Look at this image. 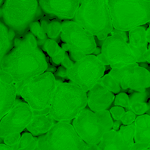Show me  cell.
<instances>
[{
	"mask_svg": "<svg viewBox=\"0 0 150 150\" xmlns=\"http://www.w3.org/2000/svg\"><path fill=\"white\" fill-rule=\"evenodd\" d=\"M15 35L0 20V65L5 56L13 47V37Z\"/></svg>",
	"mask_w": 150,
	"mask_h": 150,
	"instance_id": "44dd1931",
	"label": "cell"
},
{
	"mask_svg": "<svg viewBox=\"0 0 150 150\" xmlns=\"http://www.w3.org/2000/svg\"><path fill=\"white\" fill-rule=\"evenodd\" d=\"M61 63H62V65H63V67L66 69H69V68L71 67L72 65L74 64L73 62H72L71 60H70V58H69V56L67 53H66V54H65V57H64V58H63V60H62Z\"/></svg>",
	"mask_w": 150,
	"mask_h": 150,
	"instance_id": "836d02e7",
	"label": "cell"
},
{
	"mask_svg": "<svg viewBox=\"0 0 150 150\" xmlns=\"http://www.w3.org/2000/svg\"><path fill=\"white\" fill-rule=\"evenodd\" d=\"M146 1H149V2H150V0H146Z\"/></svg>",
	"mask_w": 150,
	"mask_h": 150,
	"instance_id": "ee69618b",
	"label": "cell"
},
{
	"mask_svg": "<svg viewBox=\"0 0 150 150\" xmlns=\"http://www.w3.org/2000/svg\"><path fill=\"white\" fill-rule=\"evenodd\" d=\"M144 58L145 59L146 62L150 63V45L148 46V49L144 54Z\"/></svg>",
	"mask_w": 150,
	"mask_h": 150,
	"instance_id": "d590c367",
	"label": "cell"
},
{
	"mask_svg": "<svg viewBox=\"0 0 150 150\" xmlns=\"http://www.w3.org/2000/svg\"><path fill=\"white\" fill-rule=\"evenodd\" d=\"M5 0H0V7L3 5V3L5 2Z\"/></svg>",
	"mask_w": 150,
	"mask_h": 150,
	"instance_id": "b9f144b4",
	"label": "cell"
},
{
	"mask_svg": "<svg viewBox=\"0 0 150 150\" xmlns=\"http://www.w3.org/2000/svg\"><path fill=\"white\" fill-rule=\"evenodd\" d=\"M74 18L100 41H105L113 30L108 0H80Z\"/></svg>",
	"mask_w": 150,
	"mask_h": 150,
	"instance_id": "277c9868",
	"label": "cell"
},
{
	"mask_svg": "<svg viewBox=\"0 0 150 150\" xmlns=\"http://www.w3.org/2000/svg\"><path fill=\"white\" fill-rule=\"evenodd\" d=\"M144 27H137L129 31V45L135 54L137 63L146 62L144 54L148 49V41Z\"/></svg>",
	"mask_w": 150,
	"mask_h": 150,
	"instance_id": "ac0fdd59",
	"label": "cell"
},
{
	"mask_svg": "<svg viewBox=\"0 0 150 150\" xmlns=\"http://www.w3.org/2000/svg\"><path fill=\"white\" fill-rule=\"evenodd\" d=\"M114 99V93L106 88L100 81L87 92V105L93 112L107 110L113 103Z\"/></svg>",
	"mask_w": 150,
	"mask_h": 150,
	"instance_id": "2e32d148",
	"label": "cell"
},
{
	"mask_svg": "<svg viewBox=\"0 0 150 150\" xmlns=\"http://www.w3.org/2000/svg\"><path fill=\"white\" fill-rule=\"evenodd\" d=\"M54 120L50 114L35 115L26 129L33 136H41L50 131L54 125Z\"/></svg>",
	"mask_w": 150,
	"mask_h": 150,
	"instance_id": "ffe728a7",
	"label": "cell"
},
{
	"mask_svg": "<svg viewBox=\"0 0 150 150\" xmlns=\"http://www.w3.org/2000/svg\"><path fill=\"white\" fill-rule=\"evenodd\" d=\"M43 16L38 0H5L0 7V20L18 37Z\"/></svg>",
	"mask_w": 150,
	"mask_h": 150,
	"instance_id": "3957f363",
	"label": "cell"
},
{
	"mask_svg": "<svg viewBox=\"0 0 150 150\" xmlns=\"http://www.w3.org/2000/svg\"><path fill=\"white\" fill-rule=\"evenodd\" d=\"M21 136V135L20 133L13 134V135H8V136L5 137V138H3L4 143H5L6 145L13 147L18 144V141H19Z\"/></svg>",
	"mask_w": 150,
	"mask_h": 150,
	"instance_id": "1f68e13d",
	"label": "cell"
},
{
	"mask_svg": "<svg viewBox=\"0 0 150 150\" xmlns=\"http://www.w3.org/2000/svg\"><path fill=\"white\" fill-rule=\"evenodd\" d=\"M30 30L32 34L35 36L39 41H41L40 45H43L47 40V34L43 30L39 21H35L30 26Z\"/></svg>",
	"mask_w": 150,
	"mask_h": 150,
	"instance_id": "d4e9b609",
	"label": "cell"
},
{
	"mask_svg": "<svg viewBox=\"0 0 150 150\" xmlns=\"http://www.w3.org/2000/svg\"><path fill=\"white\" fill-rule=\"evenodd\" d=\"M66 70H67V69H65L63 66H61V67L58 68L57 71H56V75H57V77H62V78L69 79V78H68L67 72H66Z\"/></svg>",
	"mask_w": 150,
	"mask_h": 150,
	"instance_id": "e575fe53",
	"label": "cell"
},
{
	"mask_svg": "<svg viewBox=\"0 0 150 150\" xmlns=\"http://www.w3.org/2000/svg\"><path fill=\"white\" fill-rule=\"evenodd\" d=\"M87 106V93L74 83L57 81L49 114L58 122H69Z\"/></svg>",
	"mask_w": 150,
	"mask_h": 150,
	"instance_id": "7a4b0ae2",
	"label": "cell"
},
{
	"mask_svg": "<svg viewBox=\"0 0 150 150\" xmlns=\"http://www.w3.org/2000/svg\"><path fill=\"white\" fill-rule=\"evenodd\" d=\"M110 112L113 119L116 121H119L125 112V108L120 106H115L113 108H111L110 110Z\"/></svg>",
	"mask_w": 150,
	"mask_h": 150,
	"instance_id": "4dcf8cb0",
	"label": "cell"
},
{
	"mask_svg": "<svg viewBox=\"0 0 150 150\" xmlns=\"http://www.w3.org/2000/svg\"><path fill=\"white\" fill-rule=\"evenodd\" d=\"M72 126L86 144L98 145L103 135L113 127L109 110L93 112L85 108L72 121Z\"/></svg>",
	"mask_w": 150,
	"mask_h": 150,
	"instance_id": "52a82bcc",
	"label": "cell"
},
{
	"mask_svg": "<svg viewBox=\"0 0 150 150\" xmlns=\"http://www.w3.org/2000/svg\"><path fill=\"white\" fill-rule=\"evenodd\" d=\"M60 38L63 42L62 48L69 51L75 61L93 54L96 50L94 36L74 21L66 20L62 22Z\"/></svg>",
	"mask_w": 150,
	"mask_h": 150,
	"instance_id": "ba28073f",
	"label": "cell"
},
{
	"mask_svg": "<svg viewBox=\"0 0 150 150\" xmlns=\"http://www.w3.org/2000/svg\"><path fill=\"white\" fill-rule=\"evenodd\" d=\"M0 150H14L13 147L9 146L5 144H0Z\"/></svg>",
	"mask_w": 150,
	"mask_h": 150,
	"instance_id": "8d00e7d4",
	"label": "cell"
},
{
	"mask_svg": "<svg viewBox=\"0 0 150 150\" xmlns=\"http://www.w3.org/2000/svg\"><path fill=\"white\" fill-rule=\"evenodd\" d=\"M129 108L135 115L141 116V115L145 114L146 112L148 106H147L146 102H134L129 103Z\"/></svg>",
	"mask_w": 150,
	"mask_h": 150,
	"instance_id": "4316f807",
	"label": "cell"
},
{
	"mask_svg": "<svg viewBox=\"0 0 150 150\" xmlns=\"http://www.w3.org/2000/svg\"><path fill=\"white\" fill-rule=\"evenodd\" d=\"M148 98L149 94L146 91H136L135 93H132V94L129 96V103L134 102H146Z\"/></svg>",
	"mask_w": 150,
	"mask_h": 150,
	"instance_id": "f1b7e54d",
	"label": "cell"
},
{
	"mask_svg": "<svg viewBox=\"0 0 150 150\" xmlns=\"http://www.w3.org/2000/svg\"><path fill=\"white\" fill-rule=\"evenodd\" d=\"M0 69L9 75L18 94L24 83L47 70L48 63L36 38L28 33L14 40L13 47L5 56Z\"/></svg>",
	"mask_w": 150,
	"mask_h": 150,
	"instance_id": "6da1fadb",
	"label": "cell"
},
{
	"mask_svg": "<svg viewBox=\"0 0 150 150\" xmlns=\"http://www.w3.org/2000/svg\"><path fill=\"white\" fill-rule=\"evenodd\" d=\"M43 46H44V50L47 52L50 57H52L53 56L55 55L61 48L58 45L57 42H56L54 40L50 39V38L46 40Z\"/></svg>",
	"mask_w": 150,
	"mask_h": 150,
	"instance_id": "484cf974",
	"label": "cell"
},
{
	"mask_svg": "<svg viewBox=\"0 0 150 150\" xmlns=\"http://www.w3.org/2000/svg\"><path fill=\"white\" fill-rule=\"evenodd\" d=\"M105 66L94 54H88L74 63L66 70L69 80L87 93L104 76Z\"/></svg>",
	"mask_w": 150,
	"mask_h": 150,
	"instance_id": "30bf717a",
	"label": "cell"
},
{
	"mask_svg": "<svg viewBox=\"0 0 150 150\" xmlns=\"http://www.w3.org/2000/svg\"><path fill=\"white\" fill-rule=\"evenodd\" d=\"M99 81L112 93H119L121 91V86L119 83L109 74L104 75Z\"/></svg>",
	"mask_w": 150,
	"mask_h": 150,
	"instance_id": "cb8c5ba5",
	"label": "cell"
},
{
	"mask_svg": "<svg viewBox=\"0 0 150 150\" xmlns=\"http://www.w3.org/2000/svg\"><path fill=\"white\" fill-rule=\"evenodd\" d=\"M86 150H98L97 145H90V144H86Z\"/></svg>",
	"mask_w": 150,
	"mask_h": 150,
	"instance_id": "74e56055",
	"label": "cell"
},
{
	"mask_svg": "<svg viewBox=\"0 0 150 150\" xmlns=\"http://www.w3.org/2000/svg\"><path fill=\"white\" fill-rule=\"evenodd\" d=\"M113 28L129 31L150 22V2L146 0H108Z\"/></svg>",
	"mask_w": 150,
	"mask_h": 150,
	"instance_id": "5b68a950",
	"label": "cell"
},
{
	"mask_svg": "<svg viewBox=\"0 0 150 150\" xmlns=\"http://www.w3.org/2000/svg\"><path fill=\"white\" fill-rule=\"evenodd\" d=\"M146 40L148 43H150V28L149 27L146 31Z\"/></svg>",
	"mask_w": 150,
	"mask_h": 150,
	"instance_id": "ab89813d",
	"label": "cell"
},
{
	"mask_svg": "<svg viewBox=\"0 0 150 150\" xmlns=\"http://www.w3.org/2000/svg\"><path fill=\"white\" fill-rule=\"evenodd\" d=\"M41 25L47 35L52 40L57 39L61 33L62 22L59 19H53L48 23L45 18H42Z\"/></svg>",
	"mask_w": 150,
	"mask_h": 150,
	"instance_id": "7402d4cb",
	"label": "cell"
},
{
	"mask_svg": "<svg viewBox=\"0 0 150 150\" xmlns=\"http://www.w3.org/2000/svg\"><path fill=\"white\" fill-rule=\"evenodd\" d=\"M86 144L68 122H57L38 137L35 150H86Z\"/></svg>",
	"mask_w": 150,
	"mask_h": 150,
	"instance_id": "9c48e42d",
	"label": "cell"
},
{
	"mask_svg": "<svg viewBox=\"0 0 150 150\" xmlns=\"http://www.w3.org/2000/svg\"><path fill=\"white\" fill-rule=\"evenodd\" d=\"M119 121H116V124H114V122H113V127H112V128H113V129H115V130H119V128H120L121 126Z\"/></svg>",
	"mask_w": 150,
	"mask_h": 150,
	"instance_id": "f35d334b",
	"label": "cell"
},
{
	"mask_svg": "<svg viewBox=\"0 0 150 150\" xmlns=\"http://www.w3.org/2000/svg\"><path fill=\"white\" fill-rule=\"evenodd\" d=\"M109 74L117 80L122 89L144 91L150 88V72L138 66V63H131L120 69H112Z\"/></svg>",
	"mask_w": 150,
	"mask_h": 150,
	"instance_id": "4fadbf2b",
	"label": "cell"
},
{
	"mask_svg": "<svg viewBox=\"0 0 150 150\" xmlns=\"http://www.w3.org/2000/svg\"><path fill=\"white\" fill-rule=\"evenodd\" d=\"M136 119V115L132 112L131 110L125 111L123 116H122L120 119V122L124 125H129L131 124H133Z\"/></svg>",
	"mask_w": 150,
	"mask_h": 150,
	"instance_id": "f546056e",
	"label": "cell"
},
{
	"mask_svg": "<svg viewBox=\"0 0 150 150\" xmlns=\"http://www.w3.org/2000/svg\"><path fill=\"white\" fill-rule=\"evenodd\" d=\"M33 112L28 104L16 100L11 110L0 120V138L21 133L33 119Z\"/></svg>",
	"mask_w": 150,
	"mask_h": 150,
	"instance_id": "7c38bea8",
	"label": "cell"
},
{
	"mask_svg": "<svg viewBox=\"0 0 150 150\" xmlns=\"http://www.w3.org/2000/svg\"><path fill=\"white\" fill-rule=\"evenodd\" d=\"M37 144L38 137L33 136L30 132H24L13 149L14 150H35Z\"/></svg>",
	"mask_w": 150,
	"mask_h": 150,
	"instance_id": "603a6c76",
	"label": "cell"
},
{
	"mask_svg": "<svg viewBox=\"0 0 150 150\" xmlns=\"http://www.w3.org/2000/svg\"><path fill=\"white\" fill-rule=\"evenodd\" d=\"M134 141L136 144H145L150 148V116L143 114L137 116L134 122Z\"/></svg>",
	"mask_w": 150,
	"mask_h": 150,
	"instance_id": "d6986e66",
	"label": "cell"
},
{
	"mask_svg": "<svg viewBox=\"0 0 150 150\" xmlns=\"http://www.w3.org/2000/svg\"><path fill=\"white\" fill-rule=\"evenodd\" d=\"M66 54V50H63V48H60V51L57 53L54 56L51 57L52 62L55 65H60L62 63V60H63Z\"/></svg>",
	"mask_w": 150,
	"mask_h": 150,
	"instance_id": "d6a6232c",
	"label": "cell"
},
{
	"mask_svg": "<svg viewBox=\"0 0 150 150\" xmlns=\"http://www.w3.org/2000/svg\"><path fill=\"white\" fill-rule=\"evenodd\" d=\"M16 96L15 84L9 75L0 69V120L13 106Z\"/></svg>",
	"mask_w": 150,
	"mask_h": 150,
	"instance_id": "e0dca14e",
	"label": "cell"
},
{
	"mask_svg": "<svg viewBox=\"0 0 150 150\" xmlns=\"http://www.w3.org/2000/svg\"><path fill=\"white\" fill-rule=\"evenodd\" d=\"M113 104L116 106H120L122 108H128L129 106V96L126 93H119L115 96Z\"/></svg>",
	"mask_w": 150,
	"mask_h": 150,
	"instance_id": "83f0119b",
	"label": "cell"
},
{
	"mask_svg": "<svg viewBox=\"0 0 150 150\" xmlns=\"http://www.w3.org/2000/svg\"><path fill=\"white\" fill-rule=\"evenodd\" d=\"M147 106H148V109H147V111L146 113L150 116V99L148 101V102H147Z\"/></svg>",
	"mask_w": 150,
	"mask_h": 150,
	"instance_id": "60d3db41",
	"label": "cell"
},
{
	"mask_svg": "<svg viewBox=\"0 0 150 150\" xmlns=\"http://www.w3.org/2000/svg\"><path fill=\"white\" fill-rule=\"evenodd\" d=\"M135 125L121 126L119 130L107 132L97 145L98 150H131L134 141Z\"/></svg>",
	"mask_w": 150,
	"mask_h": 150,
	"instance_id": "5bb4252c",
	"label": "cell"
},
{
	"mask_svg": "<svg viewBox=\"0 0 150 150\" xmlns=\"http://www.w3.org/2000/svg\"><path fill=\"white\" fill-rule=\"evenodd\" d=\"M97 57L105 66L109 65L112 69H120L137 63L135 54L127 42L126 35L116 33L106 38Z\"/></svg>",
	"mask_w": 150,
	"mask_h": 150,
	"instance_id": "8fae6325",
	"label": "cell"
},
{
	"mask_svg": "<svg viewBox=\"0 0 150 150\" xmlns=\"http://www.w3.org/2000/svg\"><path fill=\"white\" fill-rule=\"evenodd\" d=\"M43 13L59 20L74 18L80 5V0H38Z\"/></svg>",
	"mask_w": 150,
	"mask_h": 150,
	"instance_id": "9a60e30c",
	"label": "cell"
},
{
	"mask_svg": "<svg viewBox=\"0 0 150 150\" xmlns=\"http://www.w3.org/2000/svg\"><path fill=\"white\" fill-rule=\"evenodd\" d=\"M57 86L54 74L45 71L24 83L18 94L30 107L33 114H49L52 99Z\"/></svg>",
	"mask_w": 150,
	"mask_h": 150,
	"instance_id": "8992f818",
	"label": "cell"
},
{
	"mask_svg": "<svg viewBox=\"0 0 150 150\" xmlns=\"http://www.w3.org/2000/svg\"><path fill=\"white\" fill-rule=\"evenodd\" d=\"M142 150H150V148H146V149H142Z\"/></svg>",
	"mask_w": 150,
	"mask_h": 150,
	"instance_id": "7bdbcfd3",
	"label": "cell"
},
{
	"mask_svg": "<svg viewBox=\"0 0 150 150\" xmlns=\"http://www.w3.org/2000/svg\"><path fill=\"white\" fill-rule=\"evenodd\" d=\"M149 28H150V23H149Z\"/></svg>",
	"mask_w": 150,
	"mask_h": 150,
	"instance_id": "f6af8a7d",
	"label": "cell"
}]
</instances>
